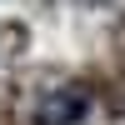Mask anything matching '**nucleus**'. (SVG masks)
<instances>
[{"mask_svg":"<svg viewBox=\"0 0 125 125\" xmlns=\"http://www.w3.org/2000/svg\"><path fill=\"white\" fill-rule=\"evenodd\" d=\"M90 110H95V95L85 85H55V90H45L35 100L30 120L35 125H85Z\"/></svg>","mask_w":125,"mask_h":125,"instance_id":"f257e3e1","label":"nucleus"}]
</instances>
